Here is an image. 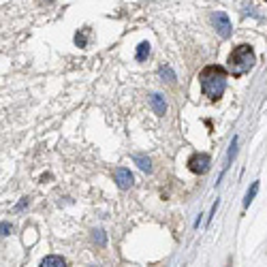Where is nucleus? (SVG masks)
<instances>
[{
  "label": "nucleus",
  "instance_id": "14",
  "mask_svg": "<svg viewBox=\"0 0 267 267\" xmlns=\"http://www.w3.org/2000/svg\"><path fill=\"white\" fill-rule=\"evenodd\" d=\"M94 241H98V246H105V231H94Z\"/></svg>",
  "mask_w": 267,
  "mask_h": 267
},
{
  "label": "nucleus",
  "instance_id": "9",
  "mask_svg": "<svg viewBox=\"0 0 267 267\" xmlns=\"http://www.w3.org/2000/svg\"><path fill=\"white\" fill-rule=\"evenodd\" d=\"M148 56H150V43H139V47H137V60L144 62Z\"/></svg>",
  "mask_w": 267,
  "mask_h": 267
},
{
  "label": "nucleus",
  "instance_id": "1",
  "mask_svg": "<svg viewBox=\"0 0 267 267\" xmlns=\"http://www.w3.org/2000/svg\"><path fill=\"white\" fill-rule=\"evenodd\" d=\"M199 81H201V90L205 96H210L212 101H218L222 96L224 88H227V71L218 64L205 66L199 75Z\"/></svg>",
  "mask_w": 267,
  "mask_h": 267
},
{
  "label": "nucleus",
  "instance_id": "2",
  "mask_svg": "<svg viewBox=\"0 0 267 267\" xmlns=\"http://www.w3.org/2000/svg\"><path fill=\"white\" fill-rule=\"evenodd\" d=\"M252 66H254V52H252V47H250V45L241 43L231 52L229 69H231L233 75H244L246 71L252 69Z\"/></svg>",
  "mask_w": 267,
  "mask_h": 267
},
{
  "label": "nucleus",
  "instance_id": "7",
  "mask_svg": "<svg viewBox=\"0 0 267 267\" xmlns=\"http://www.w3.org/2000/svg\"><path fill=\"white\" fill-rule=\"evenodd\" d=\"M41 267H66V261H64L62 256L52 254V256H47V258L41 261Z\"/></svg>",
  "mask_w": 267,
  "mask_h": 267
},
{
  "label": "nucleus",
  "instance_id": "6",
  "mask_svg": "<svg viewBox=\"0 0 267 267\" xmlns=\"http://www.w3.org/2000/svg\"><path fill=\"white\" fill-rule=\"evenodd\" d=\"M150 105H152V109L156 115H165L167 113V101L163 94H152L150 96Z\"/></svg>",
  "mask_w": 267,
  "mask_h": 267
},
{
  "label": "nucleus",
  "instance_id": "12",
  "mask_svg": "<svg viewBox=\"0 0 267 267\" xmlns=\"http://www.w3.org/2000/svg\"><path fill=\"white\" fill-rule=\"evenodd\" d=\"M11 222H0V237H5V235H9L11 233Z\"/></svg>",
  "mask_w": 267,
  "mask_h": 267
},
{
  "label": "nucleus",
  "instance_id": "16",
  "mask_svg": "<svg viewBox=\"0 0 267 267\" xmlns=\"http://www.w3.org/2000/svg\"><path fill=\"white\" fill-rule=\"evenodd\" d=\"M47 3H49V0H47Z\"/></svg>",
  "mask_w": 267,
  "mask_h": 267
},
{
  "label": "nucleus",
  "instance_id": "5",
  "mask_svg": "<svg viewBox=\"0 0 267 267\" xmlns=\"http://www.w3.org/2000/svg\"><path fill=\"white\" fill-rule=\"evenodd\" d=\"M113 178H115V184H118L122 190H126L132 186V182H135V178H132V173L128 169H124V167H118V169L113 171Z\"/></svg>",
  "mask_w": 267,
  "mask_h": 267
},
{
  "label": "nucleus",
  "instance_id": "10",
  "mask_svg": "<svg viewBox=\"0 0 267 267\" xmlns=\"http://www.w3.org/2000/svg\"><path fill=\"white\" fill-rule=\"evenodd\" d=\"M256 190H258V182H254L252 186H250V190L246 193V199H244V207H248L250 205V201L254 199V195H256Z\"/></svg>",
  "mask_w": 267,
  "mask_h": 267
},
{
  "label": "nucleus",
  "instance_id": "13",
  "mask_svg": "<svg viewBox=\"0 0 267 267\" xmlns=\"http://www.w3.org/2000/svg\"><path fill=\"white\" fill-rule=\"evenodd\" d=\"M86 35H88V30H83L81 35L77 32V37H75V43H77L79 47H86Z\"/></svg>",
  "mask_w": 267,
  "mask_h": 267
},
{
  "label": "nucleus",
  "instance_id": "15",
  "mask_svg": "<svg viewBox=\"0 0 267 267\" xmlns=\"http://www.w3.org/2000/svg\"><path fill=\"white\" fill-rule=\"evenodd\" d=\"M28 205V199H22V203L18 205V210H24V207H26Z\"/></svg>",
  "mask_w": 267,
  "mask_h": 267
},
{
  "label": "nucleus",
  "instance_id": "11",
  "mask_svg": "<svg viewBox=\"0 0 267 267\" xmlns=\"http://www.w3.org/2000/svg\"><path fill=\"white\" fill-rule=\"evenodd\" d=\"M161 77L167 81H175V73L169 69V66H161Z\"/></svg>",
  "mask_w": 267,
  "mask_h": 267
},
{
  "label": "nucleus",
  "instance_id": "3",
  "mask_svg": "<svg viewBox=\"0 0 267 267\" xmlns=\"http://www.w3.org/2000/svg\"><path fill=\"white\" fill-rule=\"evenodd\" d=\"M210 154H193L190 156V161H188V167H190V171L193 173H205L207 169H210Z\"/></svg>",
  "mask_w": 267,
  "mask_h": 267
},
{
  "label": "nucleus",
  "instance_id": "4",
  "mask_svg": "<svg viewBox=\"0 0 267 267\" xmlns=\"http://www.w3.org/2000/svg\"><path fill=\"white\" fill-rule=\"evenodd\" d=\"M212 22H214V26H216V30H218V35H220L222 39H229V37H231V22H229V18H227V13L216 11L214 18H212Z\"/></svg>",
  "mask_w": 267,
  "mask_h": 267
},
{
  "label": "nucleus",
  "instance_id": "8",
  "mask_svg": "<svg viewBox=\"0 0 267 267\" xmlns=\"http://www.w3.org/2000/svg\"><path fill=\"white\" fill-rule=\"evenodd\" d=\"M132 161H135L137 165H139V169L141 171H152V163H150V158L148 156H144V154H132Z\"/></svg>",
  "mask_w": 267,
  "mask_h": 267
}]
</instances>
